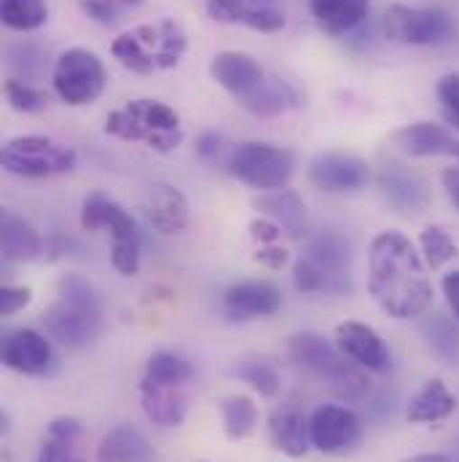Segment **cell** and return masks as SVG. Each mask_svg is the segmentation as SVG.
<instances>
[{"mask_svg":"<svg viewBox=\"0 0 459 462\" xmlns=\"http://www.w3.org/2000/svg\"><path fill=\"white\" fill-rule=\"evenodd\" d=\"M252 208L261 216L271 218L290 239H301L304 236V229H307V205H304V199L296 191H290V189L266 191V194L252 199Z\"/></svg>","mask_w":459,"mask_h":462,"instance_id":"obj_22","label":"cell"},{"mask_svg":"<svg viewBox=\"0 0 459 462\" xmlns=\"http://www.w3.org/2000/svg\"><path fill=\"white\" fill-rule=\"evenodd\" d=\"M381 30L395 43L409 46H438L454 35V22L444 8L422 5H390L381 22Z\"/></svg>","mask_w":459,"mask_h":462,"instance_id":"obj_9","label":"cell"},{"mask_svg":"<svg viewBox=\"0 0 459 462\" xmlns=\"http://www.w3.org/2000/svg\"><path fill=\"white\" fill-rule=\"evenodd\" d=\"M296 159L288 148L271 143H239L229 156V172L258 191H280L293 178Z\"/></svg>","mask_w":459,"mask_h":462,"instance_id":"obj_7","label":"cell"},{"mask_svg":"<svg viewBox=\"0 0 459 462\" xmlns=\"http://www.w3.org/2000/svg\"><path fill=\"white\" fill-rule=\"evenodd\" d=\"M371 0H309L317 27L328 35H346L368 16Z\"/></svg>","mask_w":459,"mask_h":462,"instance_id":"obj_27","label":"cell"},{"mask_svg":"<svg viewBox=\"0 0 459 462\" xmlns=\"http://www.w3.org/2000/svg\"><path fill=\"white\" fill-rule=\"evenodd\" d=\"M441 288H444V296H446V301H449V310L454 312V318L459 320V272L444 274Z\"/></svg>","mask_w":459,"mask_h":462,"instance_id":"obj_46","label":"cell"},{"mask_svg":"<svg viewBox=\"0 0 459 462\" xmlns=\"http://www.w3.org/2000/svg\"><path fill=\"white\" fill-rule=\"evenodd\" d=\"M441 180H444V189H446L449 199L454 202V208L459 210V167H449V170H444Z\"/></svg>","mask_w":459,"mask_h":462,"instance_id":"obj_47","label":"cell"},{"mask_svg":"<svg viewBox=\"0 0 459 462\" xmlns=\"http://www.w3.org/2000/svg\"><path fill=\"white\" fill-rule=\"evenodd\" d=\"M221 148H224V140H221L218 132H205V134H199V140H197V156H199L202 162L218 159Z\"/></svg>","mask_w":459,"mask_h":462,"instance_id":"obj_45","label":"cell"},{"mask_svg":"<svg viewBox=\"0 0 459 462\" xmlns=\"http://www.w3.org/2000/svg\"><path fill=\"white\" fill-rule=\"evenodd\" d=\"M288 352L298 365H304L315 376H320L336 398L349 401V403L365 398V393H368L365 368L357 365L354 360H349L339 346L326 342L320 334L304 331V334L290 337Z\"/></svg>","mask_w":459,"mask_h":462,"instance_id":"obj_3","label":"cell"},{"mask_svg":"<svg viewBox=\"0 0 459 462\" xmlns=\"http://www.w3.org/2000/svg\"><path fill=\"white\" fill-rule=\"evenodd\" d=\"M309 180L315 189L326 194H349L360 191L371 180V167L365 159L344 153V151H328L312 159L309 164Z\"/></svg>","mask_w":459,"mask_h":462,"instance_id":"obj_12","label":"cell"},{"mask_svg":"<svg viewBox=\"0 0 459 462\" xmlns=\"http://www.w3.org/2000/svg\"><path fill=\"white\" fill-rule=\"evenodd\" d=\"M231 374H234L239 382L250 384V387H252L258 395H263V398H274V395L280 393V374H277L266 360L247 357V360L236 363V365L231 368Z\"/></svg>","mask_w":459,"mask_h":462,"instance_id":"obj_34","label":"cell"},{"mask_svg":"<svg viewBox=\"0 0 459 462\" xmlns=\"http://www.w3.org/2000/svg\"><path fill=\"white\" fill-rule=\"evenodd\" d=\"M0 164L19 178H54L76 167V151L43 134H22L3 145Z\"/></svg>","mask_w":459,"mask_h":462,"instance_id":"obj_6","label":"cell"},{"mask_svg":"<svg viewBox=\"0 0 459 462\" xmlns=\"http://www.w3.org/2000/svg\"><path fill=\"white\" fill-rule=\"evenodd\" d=\"M3 95H5V103L19 114H41L46 108V95L22 79H8L3 84Z\"/></svg>","mask_w":459,"mask_h":462,"instance_id":"obj_36","label":"cell"},{"mask_svg":"<svg viewBox=\"0 0 459 462\" xmlns=\"http://www.w3.org/2000/svg\"><path fill=\"white\" fill-rule=\"evenodd\" d=\"M111 51H114L115 60H118V62H121L126 70H132V73L148 76V73H153V70H156V62H153V57L148 54L145 43L137 38V32H134V30H129V32H121V35H118V38L114 41Z\"/></svg>","mask_w":459,"mask_h":462,"instance_id":"obj_35","label":"cell"},{"mask_svg":"<svg viewBox=\"0 0 459 462\" xmlns=\"http://www.w3.org/2000/svg\"><path fill=\"white\" fill-rule=\"evenodd\" d=\"M269 436H271L274 447L288 457H304L312 447L309 420L293 403L280 406L269 414Z\"/></svg>","mask_w":459,"mask_h":462,"instance_id":"obj_23","label":"cell"},{"mask_svg":"<svg viewBox=\"0 0 459 462\" xmlns=\"http://www.w3.org/2000/svg\"><path fill=\"white\" fill-rule=\"evenodd\" d=\"M199 462H205V460H199Z\"/></svg>","mask_w":459,"mask_h":462,"instance_id":"obj_49","label":"cell"},{"mask_svg":"<svg viewBox=\"0 0 459 462\" xmlns=\"http://www.w3.org/2000/svg\"><path fill=\"white\" fill-rule=\"evenodd\" d=\"M97 462H156V449L134 425H115L97 447Z\"/></svg>","mask_w":459,"mask_h":462,"instance_id":"obj_25","label":"cell"},{"mask_svg":"<svg viewBox=\"0 0 459 462\" xmlns=\"http://www.w3.org/2000/svg\"><path fill=\"white\" fill-rule=\"evenodd\" d=\"M336 346L349 360L363 365L365 371L384 374L392 365V355L384 345V339L379 337V331H373L365 323H357V320L339 323L336 326Z\"/></svg>","mask_w":459,"mask_h":462,"instance_id":"obj_16","label":"cell"},{"mask_svg":"<svg viewBox=\"0 0 459 462\" xmlns=\"http://www.w3.org/2000/svg\"><path fill=\"white\" fill-rule=\"evenodd\" d=\"M51 84L65 106L81 108L100 100L108 84L103 60L89 49H68L60 54L51 70Z\"/></svg>","mask_w":459,"mask_h":462,"instance_id":"obj_8","label":"cell"},{"mask_svg":"<svg viewBox=\"0 0 459 462\" xmlns=\"http://www.w3.org/2000/svg\"><path fill=\"white\" fill-rule=\"evenodd\" d=\"M145 221L159 234H180L188 226V199L180 189L167 183H153L140 199Z\"/></svg>","mask_w":459,"mask_h":462,"instance_id":"obj_18","label":"cell"},{"mask_svg":"<svg viewBox=\"0 0 459 462\" xmlns=\"http://www.w3.org/2000/svg\"><path fill=\"white\" fill-rule=\"evenodd\" d=\"M210 76L221 89L229 92L244 111L258 100V95L266 89V84L271 79L261 68V62L252 60L244 51H221V54H216L213 62H210Z\"/></svg>","mask_w":459,"mask_h":462,"instance_id":"obj_11","label":"cell"},{"mask_svg":"<svg viewBox=\"0 0 459 462\" xmlns=\"http://www.w3.org/2000/svg\"><path fill=\"white\" fill-rule=\"evenodd\" d=\"M84 433L81 422L76 417H57L54 422H49V433L51 439H62V441H78Z\"/></svg>","mask_w":459,"mask_h":462,"instance_id":"obj_43","label":"cell"},{"mask_svg":"<svg viewBox=\"0 0 459 462\" xmlns=\"http://www.w3.org/2000/svg\"><path fill=\"white\" fill-rule=\"evenodd\" d=\"M0 245L5 261H35L43 255V236L30 221L3 213L0 216Z\"/></svg>","mask_w":459,"mask_h":462,"instance_id":"obj_26","label":"cell"},{"mask_svg":"<svg viewBox=\"0 0 459 462\" xmlns=\"http://www.w3.org/2000/svg\"><path fill=\"white\" fill-rule=\"evenodd\" d=\"M307 255H309L317 266H323V269H328V272H334V274H344V269L349 266V261H352V247H349V242H346L342 234H336V231H323V234H317V236L309 242Z\"/></svg>","mask_w":459,"mask_h":462,"instance_id":"obj_29","label":"cell"},{"mask_svg":"<svg viewBox=\"0 0 459 462\" xmlns=\"http://www.w3.org/2000/svg\"><path fill=\"white\" fill-rule=\"evenodd\" d=\"M436 97L441 106L444 121L459 132V73H446L441 76L438 87H436Z\"/></svg>","mask_w":459,"mask_h":462,"instance_id":"obj_39","label":"cell"},{"mask_svg":"<svg viewBox=\"0 0 459 462\" xmlns=\"http://www.w3.org/2000/svg\"><path fill=\"white\" fill-rule=\"evenodd\" d=\"M293 285L298 293H344L349 291V280H344V274H334L323 266H317L309 255L298 258L293 266Z\"/></svg>","mask_w":459,"mask_h":462,"instance_id":"obj_28","label":"cell"},{"mask_svg":"<svg viewBox=\"0 0 459 462\" xmlns=\"http://www.w3.org/2000/svg\"><path fill=\"white\" fill-rule=\"evenodd\" d=\"M32 301V291L24 285H3L0 288V315L14 318Z\"/></svg>","mask_w":459,"mask_h":462,"instance_id":"obj_40","label":"cell"},{"mask_svg":"<svg viewBox=\"0 0 459 462\" xmlns=\"http://www.w3.org/2000/svg\"><path fill=\"white\" fill-rule=\"evenodd\" d=\"M252 261L261 263V266H266V269H274L277 272V269H282L290 261V253L285 247H280V245H261L252 253Z\"/></svg>","mask_w":459,"mask_h":462,"instance_id":"obj_42","label":"cell"},{"mask_svg":"<svg viewBox=\"0 0 459 462\" xmlns=\"http://www.w3.org/2000/svg\"><path fill=\"white\" fill-rule=\"evenodd\" d=\"M81 229L100 231L108 229L114 236L111 245V261L115 272L124 277H134L140 272V231L134 218L103 191H89L81 202Z\"/></svg>","mask_w":459,"mask_h":462,"instance_id":"obj_5","label":"cell"},{"mask_svg":"<svg viewBox=\"0 0 459 462\" xmlns=\"http://www.w3.org/2000/svg\"><path fill=\"white\" fill-rule=\"evenodd\" d=\"M381 194L400 216H419L430 205V189L422 180V175L411 172L403 164H384L379 175Z\"/></svg>","mask_w":459,"mask_h":462,"instance_id":"obj_17","label":"cell"},{"mask_svg":"<svg viewBox=\"0 0 459 462\" xmlns=\"http://www.w3.org/2000/svg\"><path fill=\"white\" fill-rule=\"evenodd\" d=\"M368 293L395 320H411L433 307L427 263L400 231H379L368 247Z\"/></svg>","mask_w":459,"mask_h":462,"instance_id":"obj_1","label":"cell"},{"mask_svg":"<svg viewBox=\"0 0 459 462\" xmlns=\"http://www.w3.org/2000/svg\"><path fill=\"white\" fill-rule=\"evenodd\" d=\"M134 32L145 43L148 54L153 57L156 70L175 68L186 54L188 38H186L183 24L175 22V19H161L156 24H140V27H134Z\"/></svg>","mask_w":459,"mask_h":462,"instance_id":"obj_21","label":"cell"},{"mask_svg":"<svg viewBox=\"0 0 459 462\" xmlns=\"http://www.w3.org/2000/svg\"><path fill=\"white\" fill-rule=\"evenodd\" d=\"M76 3L97 24H115L124 16V11L142 5V0H76Z\"/></svg>","mask_w":459,"mask_h":462,"instance_id":"obj_38","label":"cell"},{"mask_svg":"<svg viewBox=\"0 0 459 462\" xmlns=\"http://www.w3.org/2000/svg\"><path fill=\"white\" fill-rule=\"evenodd\" d=\"M106 132L118 140L145 143L156 153H172L183 143L180 116L159 100H132L124 108L111 111Z\"/></svg>","mask_w":459,"mask_h":462,"instance_id":"obj_4","label":"cell"},{"mask_svg":"<svg viewBox=\"0 0 459 462\" xmlns=\"http://www.w3.org/2000/svg\"><path fill=\"white\" fill-rule=\"evenodd\" d=\"M218 409L224 414V430L231 441L247 439L258 425V406L247 395H226Z\"/></svg>","mask_w":459,"mask_h":462,"instance_id":"obj_31","label":"cell"},{"mask_svg":"<svg viewBox=\"0 0 459 462\" xmlns=\"http://www.w3.org/2000/svg\"><path fill=\"white\" fill-rule=\"evenodd\" d=\"M60 299L43 312L46 337L68 349L89 346L103 331V301L81 274H65L57 285Z\"/></svg>","mask_w":459,"mask_h":462,"instance_id":"obj_2","label":"cell"},{"mask_svg":"<svg viewBox=\"0 0 459 462\" xmlns=\"http://www.w3.org/2000/svg\"><path fill=\"white\" fill-rule=\"evenodd\" d=\"M145 376L148 379H156V382H164V384H180V387H186L194 379V365L183 355L170 352V349H161V352H153L148 357Z\"/></svg>","mask_w":459,"mask_h":462,"instance_id":"obj_33","label":"cell"},{"mask_svg":"<svg viewBox=\"0 0 459 462\" xmlns=\"http://www.w3.org/2000/svg\"><path fill=\"white\" fill-rule=\"evenodd\" d=\"M419 247H422V258L427 263L430 272L446 266L449 261H454L459 255L457 239L452 236V231L441 224H430L419 234Z\"/></svg>","mask_w":459,"mask_h":462,"instance_id":"obj_32","label":"cell"},{"mask_svg":"<svg viewBox=\"0 0 459 462\" xmlns=\"http://www.w3.org/2000/svg\"><path fill=\"white\" fill-rule=\"evenodd\" d=\"M3 363L27 376H46L54 371L57 357L49 337L32 328H19L3 339Z\"/></svg>","mask_w":459,"mask_h":462,"instance_id":"obj_14","label":"cell"},{"mask_svg":"<svg viewBox=\"0 0 459 462\" xmlns=\"http://www.w3.org/2000/svg\"><path fill=\"white\" fill-rule=\"evenodd\" d=\"M403 462H452V457L449 455H414Z\"/></svg>","mask_w":459,"mask_h":462,"instance_id":"obj_48","label":"cell"},{"mask_svg":"<svg viewBox=\"0 0 459 462\" xmlns=\"http://www.w3.org/2000/svg\"><path fill=\"white\" fill-rule=\"evenodd\" d=\"M0 19L8 30L32 32L49 19V0H0Z\"/></svg>","mask_w":459,"mask_h":462,"instance_id":"obj_30","label":"cell"},{"mask_svg":"<svg viewBox=\"0 0 459 462\" xmlns=\"http://www.w3.org/2000/svg\"><path fill=\"white\" fill-rule=\"evenodd\" d=\"M454 411H457V395L449 390V384L444 379L433 376L409 401L406 420L414 425H433V422H444Z\"/></svg>","mask_w":459,"mask_h":462,"instance_id":"obj_24","label":"cell"},{"mask_svg":"<svg viewBox=\"0 0 459 462\" xmlns=\"http://www.w3.org/2000/svg\"><path fill=\"white\" fill-rule=\"evenodd\" d=\"M38 462H81L76 457V441H62V439H51L46 436L43 449H41V460Z\"/></svg>","mask_w":459,"mask_h":462,"instance_id":"obj_41","label":"cell"},{"mask_svg":"<svg viewBox=\"0 0 459 462\" xmlns=\"http://www.w3.org/2000/svg\"><path fill=\"white\" fill-rule=\"evenodd\" d=\"M309 439L323 455H352L363 444V422L352 409L326 403L309 417Z\"/></svg>","mask_w":459,"mask_h":462,"instance_id":"obj_10","label":"cell"},{"mask_svg":"<svg viewBox=\"0 0 459 462\" xmlns=\"http://www.w3.org/2000/svg\"><path fill=\"white\" fill-rule=\"evenodd\" d=\"M5 60H8V68L22 73L24 79H38L43 73V51L41 46L35 43H16V46H8L5 49Z\"/></svg>","mask_w":459,"mask_h":462,"instance_id":"obj_37","label":"cell"},{"mask_svg":"<svg viewBox=\"0 0 459 462\" xmlns=\"http://www.w3.org/2000/svg\"><path fill=\"white\" fill-rule=\"evenodd\" d=\"M207 14L224 24H244L258 32H280L285 14L266 0H207Z\"/></svg>","mask_w":459,"mask_h":462,"instance_id":"obj_20","label":"cell"},{"mask_svg":"<svg viewBox=\"0 0 459 462\" xmlns=\"http://www.w3.org/2000/svg\"><path fill=\"white\" fill-rule=\"evenodd\" d=\"M392 145L411 159L452 156L459 162V140L452 129L433 121H414L392 132Z\"/></svg>","mask_w":459,"mask_h":462,"instance_id":"obj_15","label":"cell"},{"mask_svg":"<svg viewBox=\"0 0 459 462\" xmlns=\"http://www.w3.org/2000/svg\"><path fill=\"white\" fill-rule=\"evenodd\" d=\"M282 307V293L277 285L266 280H247L236 282L224 293L221 310L231 323H244L255 318H271Z\"/></svg>","mask_w":459,"mask_h":462,"instance_id":"obj_13","label":"cell"},{"mask_svg":"<svg viewBox=\"0 0 459 462\" xmlns=\"http://www.w3.org/2000/svg\"><path fill=\"white\" fill-rule=\"evenodd\" d=\"M140 401L145 417L156 428H180L188 411V395L180 384H164L156 379L142 376L140 382Z\"/></svg>","mask_w":459,"mask_h":462,"instance_id":"obj_19","label":"cell"},{"mask_svg":"<svg viewBox=\"0 0 459 462\" xmlns=\"http://www.w3.org/2000/svg\"><path fill=\"white\" fill-rule=\"evenodd\" d=\"M280 234H282V229L271 218H255V221H250V236L258 245H274L280 239Z\"/></svg>","mask_w":459,"mask_h":462,"instance_id":"obj_44","label":"cell"}]
</instances>
